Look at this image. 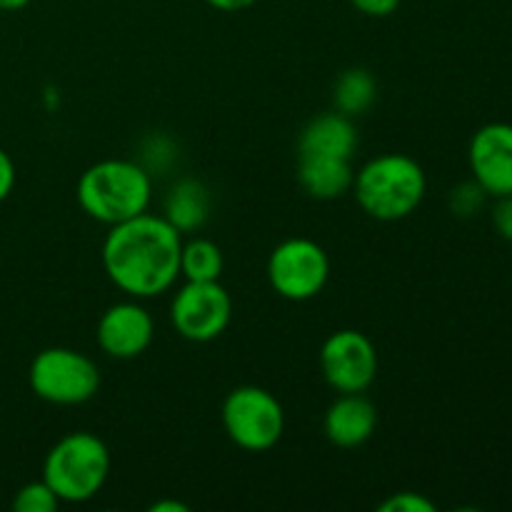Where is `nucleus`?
<instances>
[{
	"instance_id": "nucleus-1",
	"label": "nucleus",
	"mask_w": 512,
	"mask_h": 512,
	"mask_svg": "<svg viewBox=\"0 0 512 512\" xmlns=\"http://www.w3.org/2000/svg\"><path fill=\"white\" fill-rule=\"evenodd\" d=\"M183 233L163 215L143 213L110 225L103 243V268L110 283L135 300L173 288L180 275Z\"/></svg>"
},
{
	"instance_id": "nucleus-2",
	"label": "nucleus",
	"mask_w": 512,
	"mask_h": 512,
	"mask_svg": "<svg viewBox=\"0 0 512 512\" xmlns=\"http://www.w3.org/2000/svg\"><path fill=\"white\" fill-rule=\"evenodd\" d=\"M75 198L88 218L118 225L148 213L153 198V175L135 160L108 158L83 170Z\"/></svg>"
},
{
	"instance_id": "nucleus-3",
	"label": "nucleus",
	"mask_w": 512,
	"mask_h": 512,
	"mask_svg": "<svg viewBox=\"0 0 512 512\" xmlns=\"http://www.w3.org/2000/svg\"><path fill=\"white\" fill-rule=\"evenodd\" d=\"M425 190V170L418 160L403 153H385L368 160L353 180V193L360 208L383 223L413 215L423 203Z\"/></svg>"
},
{
	"instance_id": "nucleus-4",
	"label": "nucleus",
	"mask_w": 512,
	"mask_h": 512,
	"mask_svg": "<svg viewBox=\"0 0 512 512\" xmlns=\"http://www.w3.org/2000/svg\"><path fill=\"white\" fill-rule=\"evenodd\" d=\"M110 475V450L98 435L68 433L50 448L43 463V480L60 503H88L103 490Z\"/></svg>"
},
{
	"instance_id": "nucleus-5",
	"label": "nucleus",
	"mask_w": 512,
	"mask_h": 512,
	"mask_svg": "<svg viewBox=\"0 0 512 512\" xmlns=\"http://www.w3.org/2000/svg\"><path fill=\"white\" fill-rule=\"evenodd\" d=\"M30 390L50 405H83L100 388V370L95 360L73 348H45L30 363Z\"/></svg>"
},
{
	"instance_id": "nucleus-6",
	"label": "nucleus",
	"mask_w": 512,
	"mask_h": 512,
	"mask_svg": "<svg viewBox=\"0 0 512 512\" xmlns=\"http://www.w3.org/2000/svg\"><path fill=\"white\" fill-rule=\"evenodd\" d=\"M223 428L238 448L265 453L275 448L285 433L283 405L270 390L240 385L223 400Z\"/></svg>"
},
{
	"instance_id": "nucleus-7",
	"label": "nucleus",
	"mask_w": 512,
	"mask_h": 512,
	"mask_svg": "<svg viewBox=\"0 0 512 512\" xmlns=\"http://www.w3.org/2000/svg\"><path fill=\"white\" fill-rule=\"evenodd\" d=\"M330 278L328 253L310 238H288L268 258V280L275 293L305 303L323 293Z\"/></svg>"
},
{
	"instance_id": "nucleus-8",
	"label": "nucleus",
	"mask_w": 512,
	"mask_h": 512,
	"mask_svg": "<svg viewBox=\"0 0 512 512\" xmlns=\"http://www.w3.org/2000/svg\"><path fill=\"white\" fill-rule=\"evenodd\" d=\"M233 318V298L220 280H185L170 305V320L180 338L190 343H210L220 338Z\"/></svg>"
},
{
	"instance_id": "nucleus-9",
	"label": "nucleus",
	"mask_w": 512,
	"mask_h": 512,
	"mask_svg": "<svg viewBox=\"0 0 512 512\" xmlns=\"http://www.w3.org/2000/svg\"><path fill=\"white\" fill-rule=\"evenodd\" d=\"M320 370L338 393H365L378 375L373 340L360 330H338L320 348Z\"/></svg>"
},
{
	"instance_id": "nucleus-10",
	"label": "nucleus",
	"mask_w": 512,
	"mask_h": 512,
	"mask_svg": "<svg viewBox=\"0 0 512 512\" xmlns=\"http://www.w3.org/2000/svg\"><path fill=\"white\" fill-rule=\"evenodd\" d=\"M100 350L108 358L133 360L150 348L155 338V323L138 300L115 303L100 315L95 328Z\"/></svg>"
},
{
	"instance_id": "nucleus-11",
	"label": "nucleus",
	"mask_w": 512,
	"mask_h": 512,
	"mask_svg": "<svg viewBox=\"0 0 512 512\" xmlns=\"http://www.w3.org/2000/svg\"><path fill=\"white\" fill-rule=\"evenodd\" d=\"M473 180L493 198L512 195V125L488 123L470 140Z\"/></svg>"
},
{
	"instance_id": "nucleus-12",
	"label": "nucleus",
	"mask_w": 512,
	"mask_h": 512,
	"mask_svg": "<svg viewBox=\"0 0 512 512\" xmlns=\"http://www.w3.org/2000/svg\"><path fill=\"white\" fill-rule=\"evenodd\" d=\"M378 428V410L363 393H340L323 418V433L335 448H360Z\"/></svg>"
},
{
	"instance_id": "nucleus-13",
	"label": "nucleus",
	"mask_w": 512,
	"mask_h": 512,
	"mask_svg": "<svg viewBox=\"0 0 512 512\" xmlns=\"http://www.w3.org/2000/svg\"><path fill=\"white\" fill-rule=\"evenodd\" d=\"M298 180L315 200L343 198L353 190V158L335 155H298Z\"/></svg>"
},
{
	"instance_id": "nucleus-14",
	"label": "nucleus",
	"mask_w": 512,
	"mask_h": 512,
	"mask_svg": "<svg viewBox=\"0 0 512 512\" xmlns=\"http://www.w3.org/2000/svg\"><path fill=\"white\" fill-rule=\"evenodd\" d=\"M358 148V130L353 118L343 113H325L310 120L298 138V155H335L353 158Z\"/></svg>"
},
{
	"instance_id": "nucleus-15",
	"label": "nucleus",
	"mask_w": 512,
	"mask_h": 512,
	"mask_svg": "<svg viewBox=\"0 0 512 512\" xmlns=\"http://www.w3.org/2000/svg\"><path fill=\"white\" fill-rule=\"evenodd\" d=\"M163 218L180 233H193L203 228L210 215V193L200 180L183 178L168 190L163 205Z\"/></svg>"
},
{
	"instance_id": "nucleus-16",
	"label": "nucleus",
	"mask_w": 512,
	"mask_h": 512,
	"mask_svg": "<svg viewBox=\"0 0 512 512\" xmlns=\"http://www.w3.org/2000/svg\"><path fill=\"white\" fill-rule=\"evenodd\" d=\"M378 98V83H375L373 73L365 68H350L345 73H340V78L335 80L333 88V103L335 110L348 118L355 115H363L370 105Z\"/></svg>"
},
{
	"instance_id": "nucleus-17",
	"label": "nucleus",
	"mask_w": 512,
	"mask_h": 512,
	"mask_svg": "<svg viewBox=\"0 0 512 512\" xmlns=\"http://www.w3.org/2000/svg\"><path fill=\"white\" fill-rule=\"evenodd\" d=\"M223 253L208 238H193L180 250V275L185 280H220L223 275Z\"/></svg>"
},
{
	"instance_id": "nucleus-18",
	"label": "nucleus",
	"mask_w": 512,
	"mask_h": 512,
	"mask_svg": "<svg viewBox=\"0 0 512 512\" xmlns=\"http://www.w3.org/2000/svg\"><path fill=\"white\" fill-rule=\"evenodd\" d=\"M13 508L18 512H55L60 508V498L45 480H38V483H28L18 490Z\"/></svg>"
},
{
	"instance_id": "nucleus-19",
	"label": "nucleus",
	"mask_w": 512,
	"mask_h": 512,
	"mask_svg": "<svg viewBox=\"0 0 512 512\" xmlns=\"http://www.w3.org/2000/svg\"><path fill=\"white\" fill-rule=\"evenodd\" d=\"M485 195L488 193H485L475 180L473 183H460L458 188L450 193V208H453V213L460 215V218H470V215H475L483 208Z\"/></svg>"
},
{
	"instance_id": "nucleus-20",
	"label": "nucleus",
	"mask_w": 512,
	"mask_h": 512,
	"mask_svg": "<svg viewBox=\"0 0 512 512\" xmlns=\"http://www.w3.org/2000/svg\"><path fill=\"white\" fill-rule=\"evenodd\" d=\"M380 512H435V503H430L420 493H398L378 505Z\"/></svg>"
},
{
	"instance_id": "nucleus-21",
	"label": "nucleus",
	"mask_w": 512,
	"mask_h": 512,
	"mask_svg": "<svg viewBox=\"0 0 512 512\" xmlns=\"http://www.w3.org/2000/svg\"><path fill=\"white\" fill-rule=\"evenodd\" d=\"M493 225L500 238L512 243V195L498 198V203L493 208Z\"/></svg>"
},
{
	"instance_id": "nucleus-22",
	"label": "nucleus",
	"mask_w": 512,
	"mask_h": 512,
	"mask_svg": "<svg viewBox=\"0 0 512 512\" xmlns=\"http://www.w3.org/2000/svg\"><path fill=\"white\" fill-rule=\"evenodd\" d=\"M355 10H360L368 18H388L398 10L400 0H350Z\"/></svg>"
},
{
	"instance_id": "nucleus-23",
	"label": "nucleus",
	"mask_w": 512,
	"mask_h": 512,
	"mask_svg": "<svg viewBox=\"0 0 512 512\" xmlns=\"http://www.w3.org/2000/svg\"><path fill=\"white\" fill-rule=\"evenodd\" d=\"M15 188V163L3 148H0V203L13 193Z\"/></svg>"
},
{
	"instance_id": "nucleus-24",
	"label": "nucleus",
	"mask_w": 512,
	"mask_h": 512,
	"mask_svg": "<svg viewBox=\"0 0 512 512\" xmlns=\"http://www.w3.org/2000/svg\"><path fill=\"white\" fill-rule=\"evenodd\" d=\"M213 8L218 10H225V13H238V10H245L250 8V5H255L258 0H208Z\"/></svg>"
},
{
	"instance_id": "nucleus-25",
	"label": "nucleus",
	"mask_w": 512,
	"mask_h": 512,
	"mask_svg": "<svg viewBox=\"0 0 512 512\" xmlns=\"http://www.w3.org/2000/svg\"><path fill=\"white\" fill-rule=\"evenodd\" d=\"M153 512H188V505L178 503V500H160V503L150 505Z\"/></svg>"
},
{
	"instance_id": "nucleus-26",
	"label": "nucleus",
	"mask_w": 512,
	"mask_h": 512,
	"mask_svg": "<svg viewBox=\"0 0 512 512\" xmlns=\"http://www.w3.org/2000/svg\"><path fill=\"white\" fill-rule=\"evenodd\" d=\"M33 0H0V10H20Z\"/></svg>"
}]
</instances>
